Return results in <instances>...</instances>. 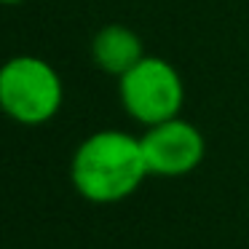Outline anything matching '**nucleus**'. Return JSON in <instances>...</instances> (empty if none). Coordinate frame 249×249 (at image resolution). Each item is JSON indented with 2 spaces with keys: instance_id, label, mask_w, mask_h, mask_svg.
<instances>
[{
  "instance_id": "1",
  "label": "nucleus",
  "mask_w": 249,
  "mask_h": 249,
  "mask_svg": "<svg viewBox=\"0 0 249 249\" xmlns=\"http://www.w3.org/2000/svg\"><path fill=\"white\" fill-rule=\"evenodd\" d=\"M145 177H150V172L142 140L121 129L89 134L70 161L72 188L91 204H118L137 193Z\"/></svg>"
},
{
  "instance_id": "2",
  "label": "nucleus",
  "mask_w": 249,
  "mask_h": 249,
  "mask_svg": "<svg viewBox=\"0 0 249 249\" xmlns=\"http://www.w3.org/2000/svg\"><path fill=\"white\" fill-rule=\"evenodd\" d=\"M65 86L51 62L19 54L0 65V110L22 126H43L62 110Z\"/></svg>"
},
{
  "instance_id": "3",
  "label": "nucleus",
  "mask_w": 249,
  "mask_h": 249,
  "mask_svg": "<svg viewBox=\"0 0 249 249\" xmlns=\"http://www.w3.org/2000/svg\"><path fill=\"white\" fill-rule=\"evenodd\" d=\"M118 97L126 115L147 129L179 115L185 105V83L172 62L145 56L118 78Z\"/></svg>"
},
{
  "instance_id": "4",
  "label": "nucleus",
  "mask_w": 249,
  "mask_h": 249,
  "mask_svg": "<svg viewBox=\"0 0 249 249\" xmlns=\"http://www.w3.org/2000/svg\"><path fill=\"white\" fill-rule=\"evenodd\" d=\"M142 140L147 172L153 177H185L201 166L206 153V140L196 124L185 118H172L147 126Z\"/></svg>"
},
{
  "instance_id": "5",
  "label": "nucleus",
  "mask_w": 249,
  "mask_h": 249,
  "mask_svg": "<svg viewBox=\"0 0 249 249\" xmlns=\"http://www.w3.org/2000/svg\"><path fill=\"white\" fill-rule=\"evenodd\" d=\"M91 56L102 72L121 78L140 59H145V46L126 24H105L91 40Z\"/></svg>"
},
{
  "instance_id": "6",
  "label": "nucleus",
  "mask_w": 249,
  "mask_h": 249,
  "mask_svg": "<svg viewBox=\"0 0 249 249\" xmlns=\"http://www.w3.org/2000/svg\"><path fill=\"white\" fill-rule=\"evenodd\" d=\"M22 0H0V6H19Z\"/></svg>"
}]
</instances>
